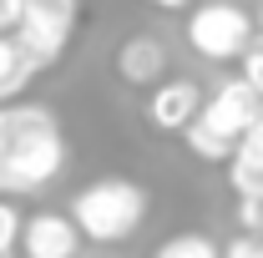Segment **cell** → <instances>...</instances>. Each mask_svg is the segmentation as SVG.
I'll use <instances>...</instances> for the list:
<instances>
[{
  "mask_svg": "<svg viewBox=\"0 0 263 258\" xmlns=\"http://www.w3.org/2000/svg\"><path fill=\"white\" fill-rule=\"evenodd\" d=\"M21 223H26V218H21V213L0 197V253H10V248L21 243Z\"/></svg>",
  "mask_w": 263,
  "mask_h": 258,
  "instance_id": "13",
  "label": "cell"
},
{
  "mask_svg": "<svg viewBox=\"0 0 263 258\" xmlns=\"http://www.w3.org/2000/svg\"><path fill=\"white\" fill-rule=\"evenodd\" d=\"M21 10H26V0H0V31H15Z\"/></svg>",
  "mask_w": 263,
  "mask_h": 258,
  "instance_id": "16",
  "label": "cell"
},
{
  "mask_svg": "<svg viewBox=\"0 0 263 258\" xmlns=\"http://www.w3.org/2000/svg\"><path fill=\"white\" fill-rule=\"evenodd\" d=\"M117 71H122V81H132V86H157V76L167 71L162 41L157 35H132V41H122Z\"/></svg>",
  "mask_w": 263,
  "mask_h": 258,
  "instance_id": "8",
  "label": "cell"
},
{
  "mask_svg": "<svg viewBox=\"0 0 263 258\" xmlns=\"http://www.w3.org/2000/svg\"><path fill=\"white\" fill-rule=\"evenodd\" d=\"M66 167V137L51 106L0 101V193H41Z\"/></svg>",
  "mask_w": 263,
  "mask_h": 258,
  "instance_id": "1",
  "label": "cell"
},
{
  "mask_svg": "<svg viewBox=\"0 0 263 258\" xmlns=\"http://www.w3.org/2000/svg\"><path fill=\"white\" fill-rule=\"evenodd\" d=\"M35 71H41V66L26 56V46H21L10 31H0V101H15Z\"/></svg>",
  "mask_w": 263,
  "mask_h": 258,
  "instance_id": "9",
  "label": "cell"
},
{
  "mask_svg": "<svg viewBox=\"0 0 263 258\" xmlns=\"http://www.w3.org/2000/svg\"><path fill=\"white\" fill-rule=\"evenodd\" d=\"M182 142H187V152H193V157H202V162H228L233 152H238V142L218 137L208 122H193V127L182 132Z\"/></svg>",
  "mask_w": 263,
  "mask_h": 258,
  "instance_id": "10",
  "label": "cell"
},
{
  "mask_svg": "<svg viewBox=\"0 0 263 258\" xmlns=\"http://www.w3.org/2000/svg\"><path fill=\"white\" fill-rule=\"evenodd\" d=\"M187 46L202 61H233L253 46V15L233 0H208L187 15Z\"/></svg>",
  "mask_w": 263,
  "mask_h": 258,
  "instance_id": "3",
  "label": "cell"
},
{
  "mask_svg": "<svg viewBox=\"0 0 263 258\" xmlns=\"http://www.w3.org/2000/svg\"><path fill=\"white\" fill-rule=\"evenodd\" d=\"M263 112V91L253 81H223L213 97L202 101V112H197V122H208V127L218 132V137H228V142H243V132L258 122Z\"/></svg>",
  "mask_w": 263,
  "mask_h": 258,
  "instance_id": "5",
  "label": "cell"
},
{
  "mask_svg": "<svg viewBox=\"0 0 263 258\" xmlns=\"http://www.w3.org/2000/svg\"><path fill=\"white\" fill-rule=\"evenodd\" d=\"M26 258H76L81 248V228L66 213H31L21 223V243H15Z\"/></svg>",
  "mask_w": 263,
  "mask_h": 258,
  "instance_id": "6",
  "label": "cell"
},
{
  "mask_svg": "<svg viewBox=\"0 0 263 258\" xmlns=\"http://www.w3.org/2000/svg\"><path fill=\"white\" fill-rule=\"evenodd\" d=\"M228 182H233V193H238V197H258L263 193V157L238 147V152L228 157Z\"/></svg>",
  "mask_w": 263,
  "mask_h": 258,
  "instance_id": "11",
  "label": "cell"
},
{
  "mask_svg": "<svg viewBox=\"0 0 263 258\" xmlns=\"http://www.w3.org/2000/svg\"><path fill=\"white\" fill-rule=\"evenodd\" d=\"M71 31H76V0H26L21 26L10 35L26 46V56L35 66H51L71 46Z\"/></svg>",
  "mask_w": 263,
  "mask_h": 258,
  "instance_id": "4",
  "label": "cell"
},
{
  "mask_svg": "<svg viewBox=\"0 0 263 258\" xmlns=\"http://www.w3.org/2000/svg\"><path fill=\"white\" fill-rule=\"evenodd\" d=\"M197 112H202V91H197V81H157L152 86V97H147V122L157 132H182L197 122Z\"/></svg>",
  "mask_w": 263,
  "mask_h": 258,
  "instance_id": "7",
  "label": "cell"
},
{
  "mask_svg": "<svg viewBox=\"0 0 263 258\" xmlns=\"http://www.w3.org/2000/svg\"><path fill=\"white\" fill-rule=\"evenodd\" d=\"M71 218L81 228V238L91 243H127L147 218V193L132 177H97L76 193Z\"/></svg>",
  "mask_w": 263,
  "mask_h": 258,
  "instance_id": "2",
  "label": "cell"
},
{
  "mask_svg": "<svg viewBox=\"0 0 263 258\" xmlns=\"http://www.w3.org/2000/svg\"><path fill=\"white\" fill-rule=\"evenodd\" d=\"M223 258H263V238L258 233H243V238H233L223 248Z\"/></svg>",
  "mask_w": 263,
  "mask_h": 258,
  "instance_id": "15",
  "label": "cell"
},
{
  "mask_svg": "<svg viewBox=\"0 0 263 258\" xmlns=\"http://www.w3.org/2000/svg\"><path fill=\"white\" fill-rule=\"evenodd\" d=\"M0 258H5V253H0Z\"/></svg>",
  "mask_w": 263,
  "mask_h": 258,
  "instance_id": "19",
  "label": "cell"
},
{
  "mask_svg": "<svg viewBox=\"0 0 263 258\" xmlns=\"http://www.w3.org/2000/svg\"><path fill=\"white\" fill-rule=\"evenodd\" d=\"M238 147H243V152H258V157H263V112H258V122L243 132V142H238Z\"/></svg>",
  "mask_w": 263,
  "mask_h": 258,
  "instance_id": "17",
  "label": "cell"
},
{
  "mask_svg": "<svg viewBox=\"0 0 263 258\" xmlns=\"http://www.w3.org/2000/svg\"><path fill=\"white\" fill-rule=\"evenodd\" d=\"M147 5H157V10H182V5H193V0H147Z\"/></svg>",
  "mask_w": 263,
  "mask_h": 258,
  "instance_id": "18",
  "label": "cell"
},
{
  "mask_svg": "<svg viewBox=\"0 0 263 258\" xmlns=\"http://www.w3.org/2000/svg\"><path fill=\"white\" fill-rule=\"evenodd\" d=\"M157 258H223V253H218V243L208 233H172L157 248Z\"/></svg>",
  "mask_w": 263,
  "mask_h": 258,
  "instance_id": "12",
  "label": "cell"
},
{
  "mask_svg": "<svg viewBox=\"0 0 263 258\" xmlns=\"http://www.w3.org/2000/svg\"><path fill=\"white\" fill-rule=\"evenodd\" d=\"M243 81H253L263 91V41H253V46L243 51Z\"/></svg>",
  "mask_w": 263,
  "mask_h": 258,
  "instance_id": "14",
  "label": "cell"
}]
</instances>
